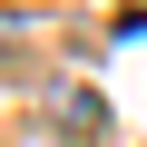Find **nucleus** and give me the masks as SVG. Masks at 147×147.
<instances>
[{"instance_id":"obj_2","label":"nucleus","mask_w":147,"mask_h":147,"mask_svg":"<svg viewBox=\"0 0 147 147\" xmlns=\"http://www.w3.org/2000/svg\"><path fill=\"white\" fill-rule=\"evenodd\" d=\"M0 49H30V20L20 10H0Z\"/></svg>"},{"instance_id":"obj_1","label":"nucleus","mask_w":147,"mask_h":147,"mask_svg":"<svg viewBox=\"0 0 147 147\" xmlns=\"http://www.w3.org/2000/svg\"><path fill=\"white\" fill-rule=\"evenodd\" d=\"M49 98H59V118H69L59 137H79V147H98V137H108V108H98V88H49Z\"/></svg>"}]
</instances>
